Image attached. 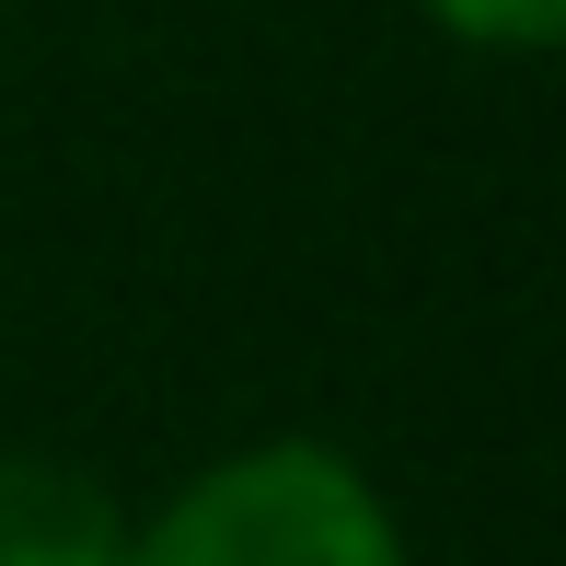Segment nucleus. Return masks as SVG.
<instances>
[{
  "label": "nucleus",
  "instance_id": "nucleus-3",
  "mask_svg": "<svg viewBox=\"0 0 566 566\" xmlns=\"http://www.w3.org/2000/svg\"><path fill=\"white\" fill-rule=\"evenodd\" d=\"M417 12L474 46H555L566 35V0H417Z\"/></svg>",
  "mask_w": 566,
  "mask_h": 566
},
{
  "label": "nucleus",
  "instance_id": "nucleus-1",
  "mask_svg": "<svg viewBox=\"0 0 566 566\" xmlns=\"http://www.w3.org/2000/svg\"><path fill=\"white\" fill-rule=\"evenodd\" d=\"M127 566H405V532L347 451L254 440L174 485L163 521L127 532Z\"/></svg>",
  "mask_w": 566,
  "mask_h": 566
},
{
  "label": "nucleus",
  "instance_id": "nucleus-2",
  "mask_svg": "<svg viewBox=\"0 0 566 566\" xmlns=\"http://www.w3.org/2000/svg\"><path fill=\"white\" fill-rule=\"evenodd\" d=\"M0 566H127V521L70 462H0Z\"/></svg>",
  "mask_w": 566,
  "mask_h": 566
}]
</instances>
